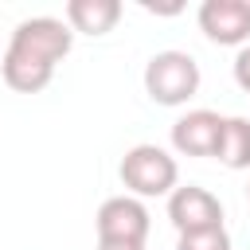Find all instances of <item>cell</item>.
<instances>
[{"mask_svg": "<svg viewBox=\"0 0 250 250\" xmlns=\"http://www.w3.org/2000/svg\"><path fill=\"white\" fill-rule=\"evenodd\" d=\"M148 207L145 199L137 195H109L98 215H94V230H98V242H141L148 238Z\"/></svg>", "mask_w": 250, "mask_h": 250, "instance_id": "obj_5", "label": "cell"}, {"mask_svg": "<svg viewBox=\"0 0 250 250\" xmlns=\"http://www.w3.org/2000/svg\"><path fill=\"white\" fill-rule=\"evenodd\" d=\"M98 250H145L141 242H98Z\"/></svg>", "mask_w": 250, "mask_h": 250, "instance_id": "obj_12", "label": "cell"}, {"mask_svg": "<svg viewBox=\"0 0 250 250\" xmlns=\"http://www.w3.org/2000/svg\"><path fill=\"white\" fill-rule=\"evenodd\" d=\"M121 184H125V195H137V199H156V195H172L180 188V164L168 148L160 145H133L125 156H121V168H117Z\"/></svg>", "mask_w": 250, "mask_h": 250, "instance_id": "obj_2", "label": "cell"}, {"mask_svg": "<svg viewBox=\"0 0 250 250\" xmlns=\"http://www.w3.org/2000/svg\"><path fill=\"white\" fill-rule=\"evenodd\" d=\"M74 31L59 16H31L20 20L4 55H0V78L16 94H39L51 86L55 66L70 55Z\"/></svg>", "mask_w": 250, "mask_h": 250, "instance_id": "obj_1", "label": "cell"}, {"mask_svg": "<svg viewBox=\"0 0 250 250\" xmlns=\"http://www.w3.org/2000/svg\"><path fill=\"white\" fill-rule=\"evenodd\" d=\"M199 62L195 55L188 51H156L148 62H145V94L156 102V105H188L195 94H199Z\"/></svg>", "mask_w": 250, "mask_h": 250, "instance_id": "obj_3", "label": "cell"}, {"mask_svg": "<svg viewBox=\"0 0 250 250\" xmlns=\"http://www.w3.org/2000/svg\"><path fill=\"white\" fill-rule=\"evenodd\" d=\"M195 20L199 31L219 47L250 43V0H203Z\"/></svg>", "mask_w": 250, "mask_h": 250, "instance_id": "obj_6", "label": "cell"}, {"mask_svg": "<svg viewBox=\"0 0 250 250\" xmlns=\"http://www.w3.org/2000/svg\"><path fill=\"white\" fill-rule=\"evenodd\" d=\"M230 70H234V82L250 94V43H242V47H238V55H234Z\"/></svg>", "mask_w": 250, "mask_h": 250, "instance_id": "obj_11", "label": "cell"}, {"mask_svg": "<svg viewBox=\"0 0 250 250\" xmlns=\"http://www.w3.org/2000/svg\"><path fill=\"white\" fill-rule=\"evenodd\" d=\"M176 250H234V246H230V234H227V227H219V230L180 234V238H176Z\"/></svg>", "mask_w": 250, "mask_h": 250, "instance_id": "obj_10", "label": "cell"}, {"mask_svg": "<svg viewBox=\"0 0 250 250\" xmlns=\"http://www.w3.org/2000/svg\"><path fill=\"white\" fill-rule=\"evenodd\" d=\"M246 199H250V184H246Z\"/></svg>", "mask_w": 250, "mask_h": 250, "instance_id": "obj_13", "label": "cell"}, {"mask_svg": "<svg viewBox=\"0 0 250 250\" xmlns=\"http://www.w3.org/2000/svg\"><path fill=\"white\" fill-rule=\"evenodd\" d=\"M227 219L223 203L215 191L199 188V184H180L168 195V223L176 227V234H199V230H219Z\"/></svg>", "mask_w": 250, "mask_h": 250, "instance_id": "obj_4", "label": "cell"}, {"mask_svg": "<svg viewBox=\"0 0 250 250\" xmlns=\"http://www.w3.org/2000/svg\"><path fill=\"white\" fill-rule=\"evenodd\" d=\"M223 113L215 109H188L172 125V148L180 156H215L219 137H223Z\"/></svg>", "mask_w": 250, "mask_h": 250, "instance_id": "obj_7", "label": "cell"}, {"mask_svg": "<svg viewBox=\"0 0 250 250\" xmlns=\"http://www.w3.org/2000/svg\"><path fill=\"white\" fill-rule=\"evenodd\" d=\"M121 20V0H66V27L82 35H109Z\"/></svg>", "mask_w": 250, "mask_h": 250, "instance_id": "obj_8", "label": "cell"}, {"mask_svg": "<svg viewBox=\"0 0 250 250\" xmlns=\"http://www.w3.org/2000/svg\"><path fill=\"white\" fill-rule=\"evenodd\" d=\"M215 160L230 172H246L250 168V117H227L223 121V137L215 148Z\"/></svg>", "mask_w": 250, "mask_h": 250, "instance_id": "obj_9", "label": "cell"}]
</instances>
